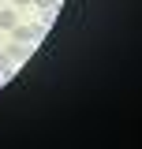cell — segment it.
Segmentation results:
<instances>
[{
	"instance_id": "obj_1",
	"label": "cell",
	"mask_w": 142,
	"mask_h": 149,
	"mask_svg": "<svg viewBox=\"0 0 142 149\" xmlns=\"http://www.w3.org/2000/svg\"><path fill=\"white\" fill-rule=\"evenodd\" d=\"M37 37H41L37 26H15V41L19 45H30V41H37Z\"/></svg>"
},
{
	"instance_id": "obj_2",
	"label": "cell",
	"mask_w": 142,
	"mask_h": 149,
	"mask_svg": "<svg viewBox=\"0 0 142 149\" xmlns=\"http://www.w3.org/2000/svg\"><path fill=\"white\" fill-rule=\"evenodd\" d=\"M30 56V45H15V49H8V63H22Z\"/></svg>"
},
{
	"instance_id": "obj_3",
	"label": "cell",
	"mask_w": 142,
	"mask_h": 149,
	"mask_svg": "<svg viewBox=\"0 0 142 149\" xmlns=\"http://www.w3.org/2000/svg\"><path fill=\"white\" fill-rule=\"evenodd\" d=\"M0 30H15V15H11V8L0 11Z\"/></svg>"
},
{
	"instance_id": "obj_4",
	"label": "cell",
	"mask_w": 142,
	"mask_h": 149,
	"mask_svg": "<svg viewBox=\"0 0 142 149\" xmlns=\"http://www.w3.org/2000/svg\"><path fill=\"white\" fill-rule=\"evenodd\" d=\"M4 67H8V56H4V52H0V71H4Z\"/></svg>"
},
{
	"instance_id": "obj_5",
	"label": "cell",
	"mask_w": 142,
	"mask_h": 149,
	"mask_svg": "<svg viewBox=\"0 0 142 149\" xmlns=\"http://www.w3.org/2000/svg\"><path fill=\"white\" fill-rule=\"evenodd\" d=\"M11 4H30V0H11Z\"/></svg>"
}]
</instances>
